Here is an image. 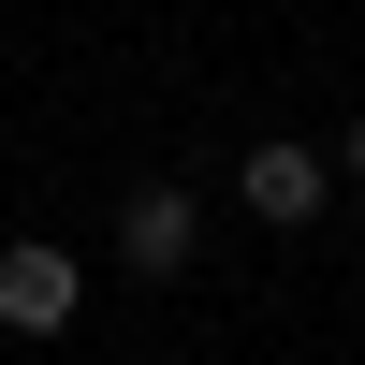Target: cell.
Listing matches in <instances>:
<instances>
[{"mask_svg": "<svg viewBox=\"0 0 365 365\" xmlns=\"http://www.w3.org/2000/svg\"><path fill=\"white\" fill-rule=\"evenodd\" d=\"M73 322H88V263L58 234H15L0 249V336H73Z\"/></svg>", "mask_w": 365, "mask_h": 365, "instance_id": "cell-1", "label": "cell"}, {"mask_svg": "<svg viewBox=\"0 0 365 365\" xmlns=\"http://www.w3.org/2000/svg\"><path fill=\"white\" fill-rule=\"evenodd\" d=\"M117 263H132L146 292H161V278H190V263H205V190H175V175L117 190Z\"/></svg>", "mask_w": 365, "mask_h": 365, "instance_id": "cell-2", "label": "cell"}, {"mask_svg": "<svg viewBox=\"0 0 365 365\" xmlns=\"http://www.w3.org/2000/svg\"><path fill=\"white\" fill-rule=\"evenodd\" d=\"M234 205H249L263 234H307L322 205H336V146H292V132L249 146V161H234Z\"/></svg>", "mask_w": 365, "mask_h": 365, "instance_id": "cell-3", "label": "cell"}, {"mask_svg": "<svg viewBox=\"0 0 365 365\" xmlns=\"http://www.w3.org/2000/svg\"><path fill=\"white\" fill-rule=\"evenodd\" d=\"M336 190H365V117H351V132H336Z\"/></svg>", "mask_w": 365, "mask_h": 365, "instance_id": "cell-4", "label": "cell"}]
</instances>
